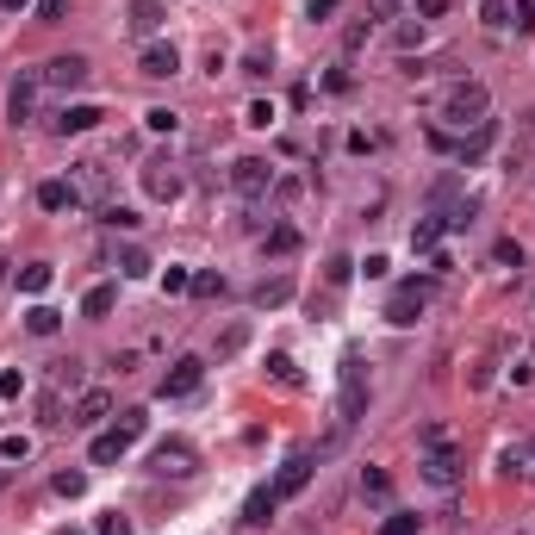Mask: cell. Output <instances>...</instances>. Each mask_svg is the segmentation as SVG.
Masks as SVG:
<instances>
[{
	"instance_id": "5bb4252c",
	"label": "cell",
	"mask_w": 535,
	"mask_h": 535,
	"mask_svg": "<svg viewBox=\"0 0 535 535\" xmlns=\"http://www.w3.org/2000/svg\"><path fill=\"white\" fill-rule=\"evenodd\" d=\"M107 417H112V393H81L69 411V424H81V429H100Z\"/></svg>"
},
{
	"instance_id": "b9f144b4",
	"label": "cell",
	"mask_w": 535,
	"mask_h": 535,
	"mask_svg": "<svg viewBox=\"0 0 535 535\" xmlns=\"http://www.w3.org/2000/svg\"><path fill=\"white\" fill-rule=\"evenodd\" d=\"M26 455H32L26 436H6V442H0V461H26Z\"/></svg>"
},
{
	"instance_id": "30bf717a",
	"label": "cell",
	"mask_w": 535,
	"mask_h": 535,
	"mask_svg": "<svg viewBox=\"0 0 535 535\" xmlns=\"http://www.w3.org/2000/svg\"><path fill=\"white\" fill-rule=\"evenodd\" d=\"M100 118H107L100 107H87V100H69V107L50 118V131H57V138H81V131H94Z\"/></svg>"
},
{
	"instance_id": "d4e9b609",
	"label": "cell",
	"mask_w": 535,
	"mask_h": 535,
	"mask_svg": "<svg viewBox=\"0 0 535 535\" xmlns=\"http://www.w3.org/2000/svg\"><path fill=\"white\" fill-rule=\"evenodd\" d=\"M26 330H32V336H57V330H63V318H57L50 305H32V312H26Z\"/></svg>"
},
{
	"instance_id": "d6986e66",
	"label": "cell",
	"mask_w": 535,
	"mask_h": 535,
	"mask_svg": "<svg viewBox=\"0 0 535 535\" xmlns=\"http://www.w3.org/2000/svg\"><path fill=\"white\" fill-rule=\"evenodd\" d=\"M125 448H131V442H125L118 429H100V436H94V448H87V461H94V467H112V461H125Z\"/></svg>"
},
{
	"instance_id": "cb8c5ba5",
	"label": "cell",
	"mask_w": 535,
	"mask_h": 535,
	"mask_svg": "<svg viewBox=\"0 0 535 535\" xmlns=\"http://www.w3.org/2000/svg\"><path fill=\"white\" fill-rule=\"evenodd\" d=\"M436 243H442V218L429 212V218H417V224H411V250H436Z\"/></svg>"
},
{
	"instance_id": "484cf974",
	"label": "cell",
	"mask_w": 535,
	"mask_h": 535,
	"mask_svg": "<svg viewBox=\"0 0 535 535\" xmlns=\"http://www.w3.org/2000/svg\"><path fill=\"white\" fill-rule=\"evenodd\" d=\"M118 274H125V281H143V274H156V268H149L143 250H118Z\"/></svg>"
},
{
	"instance_id": "d6a6232c",
	"label": "cell",
	"mask_w": 535,
	"mask_h": 535,
	"mask_svg": "<svg viewBox=\"0 0 535 535\" xmlns=\"http://www.w3.org/2000/svg\"><path fill=\"white\" fill-rule=\"evenodd\" d=\"M143 429H149V411H118V436L125 442H138Z\"/></svg>"
},
{
	"instance_id": "f6af8a7d",
	"label": "cell",
	"mask_w": 535,
	"mask_h": 535,
	"mask_svg": "<svg viewBox=\"0 0 535 535\" xmlns=\"http://www.w3.org/2000/svg\"><path fill=\"white\" fill-rule=\"evenodd\" d=\"M405 0H367V19H398Z\"/></svg>"
},
{
	"instance_id": "7dc6e473",
	"label": "cell",
	"mask_w": 535,
	"mask_h": 535,
	"mask_svg": "<svg viewBox=\"0 0 535 535\" xmlns=\"http://www.w3.org/2000/svg\"><path fill=\"white\" fill-rule=\"evenodd\" d=\"M250 125H255V131H268V125H274V107H268V100H255V107H250Z\"/></svg>"
},
{
	"instance_id": "8d00e7d4",
	"label": "cell",
	"mask_w": 535,
	"mask_h": 535,
	"mask_svg": "<svg viewBox=\"0 0 535 535\" xmlns=\"http://www.w3.org/2000/svg\"><path fill=\"white\" fill-rule=\"evenodd\" d=\"M274 69V50H268V44H255L250 57H243V75H268Z\"/></svg>"
},
{
	"instance_id": "836d02e7",
	"label": "cell",
	"mask_w": 535,
	"mask_h": 535,
	"mask_svg": "<svg viewBox=\"0 0 535 535\" xmlns=\"http://www.w3.org/2000/svg\"><path fill=\"white\" fill-rule=\"evenodd\" d=\"M94 535H131V517H125V510H100Z\"/></svg>"
},
{
	"instance_id": "6da1fadb",
	"label": "cell",
	"mask_w": 535,
	"mask_h": 535,
	"mask_svg": "<svg viewBox=\"0 0 535 535\" xmlns=\"http://www.w3.org/2000/svg\"><path fill=\"white\" fill-rule=\"evenodd\" d=\"M486 112H492V94H486V81H455L448 94H442V118L455 125V131H473V125H486Z\"/></svg>"
},
{
	"instance_id": "ee69618b",
	"label": "cell",
	"mask_w": 535,
	"mask_h": 535,
	"mask_svg": "<svg viewBox=\"0 0 535 535\" xmlns=\"http://www.w3.org/2000/svg\"><path fill=\"white\" fill-rule=\"evenodd\" d=\"M492 255H499L504 268H523V243H510V237H504V243H499V250H492Z\"/></svg>"
},
{
	"instance_id": "e0dca14e",
	"label": "cell",
	"mask_w": 535,
	"mask_h": 535,
	"mask_svg": "<svg viewBox=\"0 0 535 535\" xmlns=\"http://www.w3.org/2000/svg\"><path fill=\"white\" fill-rule=\"evenodd\" d=\"M305 486H312V455H293V461L281 467V479H274V492H281V499H299Z\"/></svg>"
},
{
	"instance_id": "f5cc1de1",
	"label": "cell",
	"mask_w": 535,
	"mask_h": 535,
	"mask_svg": "<svg viewBox=\"0 0 535 535\" xmlns=\"http://www.w3.org/2000/svg\"><path fill=\"white\" fill-rule=\"evenodd\" d=\"M0 286H6V262H0Z\"/></svg>"
},
{
	"instance_id": "2e32d148",
	"label": "cell",
	"mask_w": 535,
	"mask_h": 535,
	"mask_svg": "<svg viewBox=\"0 0 535 535\" xmlns=\"http://www.w3.org/2000/svg\"><path fill=\"white\" fill-rule=\"evenodd\" d=\"M274 510H281V492H274V486H255L250 499H243V523L262 530V523H274Z\"/></svg>"
},
{
	"instance_id": "c3c4849f",
	"label": "cell",
	"mask_w": 535,
	"mask_h": 535,
	"mask_svg": "<svg viewBox=\"0 0 535 535\" xmlns=\"http://www.w3.org/2000/svg\"><path fill=\"white\" fill-rule=\"evenodd\" d=\"M243 336H250L243 324H237V330H224V343H218V355H237V349H243Z\"/></svg>"
},
{
	"instance_id": "8fae6325",
	"label": "cell",
	"mask_w": 535,
	"mask_h": 535,
	"mask_svg": "<svg viewBox=\"0 0 535 535\" xmlns=\"http://www.w3.org/2000/svg\"><path fill=\"white\" fill-rule=\"evenodd\" d=\"M37 87H44V75H19V81H13V87H6V118H13V125H26V118H32L37 112Z\"/></svg>"
},
{
	"instance_id": "f35d334b",
	"label": "cell",
	"mask_w": 535,
	"mask_h": 535,
	"mask_svg": "<svg viewBox=\"0 0 535 535\" xmlns=\"http://www.w3.org/2000/svg\"><path fill=\"white\" fill-rule=\"evenodd\" d=\"M479 19H486L492 32H504V26H510V6H504V0H486V6H479Z\"/></svg>"
},
{
	"instance_id": "44dd1931",
	"label": "cell",
	"mask_w": 535,
	"mask_h": 535,
	"mask_svg": "<svg viewBox=\"0 0 535 535\" xmlns=\"http://www.w3.org/2000/svg\"><path fill=\"white\" fill-rule=\"evenodd\" d=\"M268 380H274V386H305V374H299V361L286 355V349H274V355H268Z\"/></svg>"
},
{
	"instance_id": "bcb514c9",
	"label": "cell",
	"mask_w": 535,
	"mask_h": 535,
	"mask_svg": "<svg viewBox=\"0 0 535 535\" xmlns=\"http://www.w3.org/2000/svg\"><path fill=\"white\" fill-rule=\"evenodd\" d=\"M448 6H455V0H417V19H424V26H429V19H442Z\"/></svg>"
},
{
	"instance_id": "816d5d0a",
	"label": "cell",
	"mask_w": 535,
	"mask_h": 535,
	"mask_svg": "<svg viewBox=\"0 0 535 535\" xmlns=\"http://www.w3.org/2000/svg\"><path fill=\"white\" fill-rule=\"evenodd\" d=\"M0 6H6V13H26V6H32V0H0Z\"/></svg>"
},
{
	"instance_id": "db71d44e",
	"label": "cell",
	"mask_w": 535,
	"mask_h": 535,
	"mask_svg": "<svg viewBox=\"0 0 535 535\" xmlns=\"http://www.w3.org/2000/svg\"><path fill=\"white\" fill-rule=\"evenodd\" d=\"M0 486H6V467H0Z\"/></svg>"
},
{
	"instance_id": "d590c367",
	"label": "cell",
	"mask_w": 535,
	"mask_h": 535,
	"mask_svg": "<svg viewBox=\"0 0 535 535\" xmlns=\"http://www.w3.org/2000/svg\"><path fill=\"white\" fill-rule=\"evenodd\" d=\"M50 486H57V492H63V499H81V492H87V473H57V479H50Z\"/></svg>"
},
{
	"instance_id": "7a4b0ae2",
	"label": "cell",
	"mask_w": 535,
	"mask_h": 535,
	"mask_svg": "<svg viewBox=\"0 0 535 535\" xmlns=\"http://www.w3.org/2000/svg\"><path fill=\"white\" fill-rule=\"evenodd\" d=\"M231 187H237L243 200L274 193V169H268V156H237V162H231Z\"/></svg>"
},
{
	"instance_id": "5b68a950",
	"label": "cell",
	"mask_w": 535,
	"mask_h": 535,
	"mask_svg": "<svg viewBox=\"0 0 535 535\" xmlns=\"http://www.w3.org/2000/svg\"><path fill=\"white\" fill-rule=\"evenodd\" d=\"M417 473H424V486H436V492H455V486H461V455H455V448H429L424 461H417Z\"/></svg>"
},
{
	"instance_id": "8992f818",
	"label": "cell",
	"mask_w": 535,
	"mask_h": 535,
	"mask_svg": "<svg viewBox=\"0 0 535 535\" xmlns=\"http://www.w3.org/2000/svg\"><path fill=\"white\" fill-rule=\"evenodd\" d=\"M149 473H156V479H193V473H200V455H193L187 442H162V448L149 455Z\"/></svg>"
},
{
	"instance_id": "4dcf8cb0",
	"label": "cell",
	"mask_w": 535,
	"mask_h": 535,
	"mask_svg": "<svg viewBox=\"0 0 535 535\" xmlns=\"http://www.w3.org/2000/svg\"><path fill=\"white\" fill-rule=\"evenodd\" d=\"M143 125H149V131H156V138H175L180 112H169V107H149V112H143Z\"/></svg>"
},
{
	"instance_id": "f907efd6",
	"label": "cell",
	"mask_w": 535,
	"mask_h": 535,
	"mask_svg": "<svg viewBox=\"0 0 535 535\" xmlns=\"http://www.w3.org/2000/svg\"><path fill=\"white\" fill-rule=\"evenodd\" d=\"M0 393H6V398H19V393H26V374H0Z\"/></svg>"
},
{
	"instance_id": "681fc988",
	"label": "cell",
	"mask_w": 535,
	"mask_h": 535,
	"mask_svg": "<svg viewBox=\"0 0 535 535\" xmlns=\"http://www.w3.org/2000/svg\"><path fill=\"white\" fill-rule=\"evenodd\" d=\"M336 6H343V0H305V19H330Z\"/></svg>"
},
{
	"instance_id": "ab89813d",
	"label": "cell",
	"mask_w": 535,
	"mask_h": 535,
	"mask_svg": "<svg viewBox=\"0 0 535 535\" xmlns=\"http://www.w3.org/2000/svg\"><path fill=\"white\" fill-rule=\"evenodd\" d=\"M63 13H69V0H37V26H63Z\"/></svg>"
},
{
	"instance_id": "ba28073f",
	"label": "cell",
	"mask_w": 535,
	"mask_h": 535,
	"mask_svg": "<svg viewBox=\"0 0 535 535\" xmlns=\"http://www.w3.org/2000/svg\"><path fill=\"white\" fill-rule=\"evenodd\" d=\"M44 87H57V94H75V87H87V57H50V63H44Z\"/></svg>"
},
{
	"instance_id": "9a60e30c",
	"label": "cell",
	"mask_w": 535,
	"mask_h": 535,
	"mask_svg": "<svg viewBox=\"0 0 535 535\" xmlns=\"http://www.w3.org/2000/svg\"><path fill=\"white\" fill-rule=\"evenodd\" d=\"M162 19H169V13H162L156 0H131V6H125V26H131V37H156V32H162Z\"/></svg>"
},
{
	"instance_id": "277c9868",
	"label": "cell",
	"mask_w": 535,
	"mask_h": 535,
	"mask_svg": "<svg viewBox=\"0 0 535 535\" xmlns=\"http://www.w3.org/2000/svg\"><path fill=\"white\" fill-rule=\"evenodd\" d=\"M143 193H149L156 206H175L180 200V169L169 156H149V162H143Z\"/></svg>"
},
{
	"instance_id": "74e56055",
	"label": "cell",
	"mask_w": 535,
	"mask_h": 535,
	"mask_svg": "<svg viewBox=\"0 0 535 535\" xmlns=\"http://www.w3.org/2000/svg\"><path fill=\"white\" fill-rule=\"evenodd\" d=\"M380 535H417V517H411V510H393V517L380 523Z\"/></svg>"
},
{
	"instance_id": "83f0119b",
	"label": "cell",
	"mask_w": 535,
	"mask_h": 535,
	"mask_svg": "<svg viewBox=\"0 0 535 535\" xmlns=\"http://www.w3.org/2000/svg\"><path fill=\"white\" fill-rule=\"evenodd\" d=\"M50 281H57V274H50V262H32V268H26V274H19V286H26V293H50Z\"/></svg>"
},
{
	"instance_id": "4316f807",
	"label": "cell",
	"mask_w": 535,
	"mask_h": 535,
	"mask_svg": "<svg viewBox=\"0 0 535 535\" xmlns=\"http://www.w3.org/2000/svg\"><path fill=\"white\" fill-rule=\"evenodd\" d=\"M100 224H107V231H138L143 218L131 212V206H100Z\"/></svg>"
},
{
	"instance_id": "f546056e",
	"label": "cell",
	"mask_w": 535,
	"mask_h": 535,
	"mask_svg": "<svg viewBox=\"0 0 535 535\" xmlns=\"http://www.w3.org/2000/svg\"><path fill=\"white\" fill-rule=\"evenodd\" d=\"M504 467H510V473H530V479H535V436H530V442H517V448L504 455Z\"/></svg>"
},
{
	"instance_id": "e575fe53",
	"label": "cell",
	"mask_w": 535,
	"mask_h": 535,
	"mask_svg": "<svg viewBox=\"0 0 535 535\" xmlns=\"http://www.w3.org/2000/svg\"><path fill=\"white\" fill-rule=\"evenodd\" d=\"M324 281H330V286H349V281H355V262H349V255H330Z\"/></svg>"
},
{
	"instance_id": "603a6c76",
	"label": "cell",
	"mask_w": 535,
	"mask_h": 535,
	"mask_svg": "<svg viewBox=\"0 0 535 535\" xmlns=\"http://www.w3.org/2000/svg\"><path fill=\"white\" fill-rule=\"evenodd\" d=\"M286 299H293V281H286V274L255 286V305H262V312H274V305H286Z\"/></svg>"
},
{
	"instance_id": "1f68e13d",
	"label": "cell",
	"mask_w": 535,
	"mask_h": 535,
	"mask_svg": "<svg viewBox=\"0 0 535 535\" xmlns=\"http://www.w3.org/2000/svg\"><path fill=\"white\" fill-rule=\"evenodd\" d=\"M299 250V231H293V224H274V231H268V255H293Z\"/></svg>"
},
{
	"instance_id": "60d3db41",
	"label": "cell",
	"mask_w": 535,
	"mask_h": 535,
	"mask_svg": "<svg viewBox=\"0 0 535 535\" xmlns=\"http://www.w3.org/2000/svg\"><path fill=\"white\" fill-rule=\"evenodd\" d=\"M510 26H517V32H535V0H517V6H510Z\"/></svg>"
},
{
	"instance_id": "3957f363",
	"label": "cell",
	"mask_w": 535,
	"mask_h": 535,
	"mask_svg": "<svg viewBox=\"0 0 535 535\" xmlns=\"http://www.w3.org/2000/svg\"><path fill=\"white\" fill-rule=\"evenodd\" d=\"M361 411H367V374H361V361L349 355L343 361V405H336V424L343 429L361 424Z\"/></svg>"
},
{
	"instance_id": "7bdbcfd3",
	"label": "cell",
	"mask_w": 535,
	"mask_h": 535,
	"mask_svg": "<svg viewBox=\"0 0 535 535\" xmlns=\"http://www.w3.org/2000/svg\"><path fill=\"white\" fill-rule=\"evenodd\" d=\"M193 293H200V299H218V293H224V274H193Z\"/></svg>"
},
{
	"instance_id": "7c38bea8",
	"label": "cell",
	"mask_w": 535,
	"mask_h": 535,
	"mask_svg": "<svg viewBox=\"0 0 535 535\" xmlns=\"http://www.w3.org/2000/svg\"><path fill=\"white\" fill-rule=\"evenodd\" d=\"M200 380H206V361H200V355H180L175 367L162 374V398H187Z\"/></svg>"
},
{
	"instance_id": "7402d4cb",
	"label": "cell",
	"mask_w": 535,
	"mask_h": 535,
	"mask_svg": "<svg viewBox=\"0 0 535 535\" xmlns=\"http://www.w3.org/2000/svg\"><path fill=\"white\" fill-rule=\"evenodd\" d=\"M112 305H118V286H112V281L87 286V299H81V312H87V318H107Z\"/></svg>"
},
{
	"instance_id": "9c48e42d",
	"label": "cell",
	"mask_w": 535,
	"mask_h": 535,
	"mask_svg": "<svg viewBox=\"0 0 535 535\" xmlns=\"http://www.w3.org/2000/svg\"><path fill=\"white\" fill-rule=\"evenodd\" d=\"M69 187H75V200H87V206H112V200H107V187H112L107 162H75Z\"/></svg>"
},
{
	"instance_id": "4fadbf2b",
	"label": "cell",
	"mask_w": 535,
	"mask_h": 535,
	"mask_svg": "<svg viewBox=\"0 0 535 535\" xmlns=\"http://www.w3.org/2000/svg\"><path fill=\"white\" fill-rule=\"evenodd\" d=\"M138 69L149 75V81H169V75H180V50L175 44H149V50L138 57Z\"/></svg>"
},
{
	"instance_id": "ffe728a7",
	"label": "cell",
	"mask_w": 535,
	"mask_h": 535,
	"mask_svg": "<svg viewBox=\"0 0 535 535\" xmlns=\"http://www.w3.org/2000/svg\"><path fill=\"white\" fill-rule=\"evenodd\" d=\"M37 206H44V212H69V206H81V200H75L69 180H44V187H37Z\"/></svg>"
},
{
	"instance_id": "11a10c76",
	"label": "cell",
	"mask_w": 535,
	"mask_h": 535,
	"mask_svg": "<svg viewBox=\"0 0 535 535\" xmlns=\"http://www.w3.org/2000/svg\"><path fill=\"white\" fill-rule=\"evenodd\" d=\"M63 535H69V530H63Z\"/></svg>"
},
{
	"instance_id": "52a82bcc",
	"label": "cell",
	"mask_w": 535,
	"mask_h": 535,
	"mask_svg": "<svg viewBox=\"0 0 535 535\" xmlns=\"http://www.w3.org/2000/svg\"><path fill=\"white\" fill-rule=\"evenodd\" d=\"M429 293H436V281H405L386 299V324H417V312L429 305Z\"/></svg>"
},
{
	"instance_id": "f1b7e54d",
	"label": "cell",
	"mask_w": 535,
	"mask_h": 535,
	"mask_svg": "<svg viewBox=\"0 0 535 535\" xmlns=\"http://www.w3.org/2000/svg\"><path fill=\"white\" fill-rule=\"evenodd\" d=\"M156 286H162V293H193V274H187L180 262H169V268L156 274Z\"/></svg>"
},
{
	"instance_id": "ac0fdd59",
	"label": "cell",
	"mask_w": 535,
	"mask_h": 535,
	"mask_svg": "<svg viewBox=\"0 0 535 535\" xmlns=\"http://www.w3.org/2000/svg\"><path fill=\"white\" fill-rule=\"evenodd\" d=\"M492 143H499V125L486 118V125H473V131H467L461 143H455V156H461V162H479V156H486Z\"/></svg>"
}]
</instances>
